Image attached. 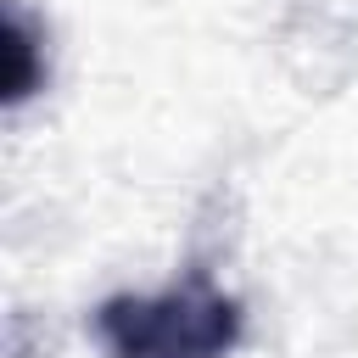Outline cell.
Instances as JSON below:
<instances>
[{
	"label": "cell",
	"mask_w": 358,
	"mask_h": 358,
	"mask_svg": "<svg viewBox=\"0 0 358 358\" xmlns=\"http://www.w3.org/2000/svg\"><path fill=\"white\" fill-rule=\"evenodd\" d=\"M39 67H34V28L17 6H6V106H22L39 90Z\"/></svg>",
	"instance_id": "obj_2"
},
{
	"label": "cell",
	"mask_w": 358,
	"mask_h": 358,
	"mask_svg": "<svg viewBox=\"0 0 358 358\" xmlns=\"http://www.w3.org/2000/svg\"><path fill=\"white\" fill-rule=\"evenodd\" d=\"M95 341L106 358H224L241 341V302L207 274L151 296L123 291L95 308Z\"/></svg>",
	"instance_id": "obj_1"
}]
</instances>
